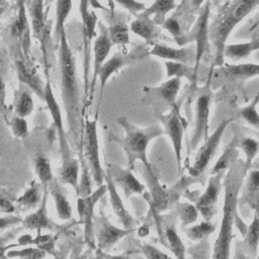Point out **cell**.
<instances>
[{"mask_svg":"<svg viewBox=\"0 0 259 259\" xmlns=\"http://www.w3.org/2000/svg\"><path fill=\"white\" fill-rule=\"evenodd\" d=\"M148 56V51L144 47H139L133 50L130 53L122 54V53H116L109 59H106V61L103 63V65L100 68V71L98 73V80L100 83V94H99V100L102 97V93L104 90V87L108 81V79L115 73H117L121 68L132 64L135 61H138L140 59H143Z\"/></svg>","mask_w":259,"mask_h":259,"instance_id":"30bf717a","label":"cell"},{"mask_svg":"<svg viewBox=\"0 0 259 259\" xmlns=\"http://www.w3.org/2000/svg\"><path fill=\"white\" fill-rule=\"evenodd\" d=\"M48 193H49L48 188H44L41 201H40V204L37 206L36 210L30 212L24 219H22L21 226L24 229L36 231V234H38V233H41L42 230L53 231L56 229V227H58V225L56 226V224L50 219L48 213V207H47Z\"/></svg>","mask_w":259,"mask_h":259,"instance_id":"2e32d148","label":"cell"},{"mask_svg":"<svg viewBox=\"0 0 259 259\" xmlns=\"http://www.w3.org/2000/svg\"><path fill=\"white\" fill-rule=\"evenodd\" d=\"M177 212L183 226L185 227L194 223L198 217V210L196 209L195 205H192L187 202L179 203L177 205Z\"/></svg>","mask_w":259,"mask_h":259,"instance_id":"f6af8a7d","label":"cell"},{"mask_svg":"<svg viewBox=\"0 0 259 259\" xmlns=\"http://www.w3.org/2000/svg\"><path fill=\"white\" fill-rule=\"evenodd\" d=\"M0 212H1V210H0Z\"/></svg>","mask_w":259,"mask_h":259,"instance_id":"94428289","label":"cell"},{"mask_svg":"<svg viewBox=\"0 0 259 259\" xmlns=\"http://www.w3.org/2000/svg\"><path fill=\"white\" fill-rule=\"evenodd\" d=\"M107 192L106 184L97 186V189L92 191L87 196H78L77 212L79 222L84 227V239L87 245L95 248V233H94V208L99 199Z\"/></svg>","mask_w":259,"mask_h":259,"instance_id":"8992f818","label":"cell"},{"mask_svg":"<svg viewBox=\"0 0 259 259\" xmlns=\"http://www.w3.org/2000/svg\"><path fill=\"white\" fill-rule=\"evenodd\" d=\"M104 182L106 184L107 192L109 194V200H110L111 207H112L115 215L118 218L119 222L121 223L123 228H126V229L135 228L134 226H135L136 222H135L134 218L130 214L127 209L125 208L123 201L117 192L116 185L106 170L104 173Z\"/></svg>","mask_w":259,"mask_h":259,"instance_id":"d6986e66","label":"cell"},{"mask_svg":"<svg viewBox=\"0 0 259 259\" xmlns=\"http://www.w3.org/2000/svg\"><path fill=\"white\" fill-rule=\"evenodd\" d=\"M157 118L163 124V131L168 136L173 146V151L177 161L178 169L181 168L182 158V144H183V133L184 126L181 121L179 110L176 105H173L168 113L157 114Z\"/></svg>","mask_w":259,"mask_h":259,"instance_id":"8fae6325","label":"cell"},{"mask_svg":"<svg viewBox=\"0 0 259 259\" xmlns=\"http://www.w3.org/2000/svg\"><path fill=\"white\" fill-rule=\"evenodd\" d=\"M22 222V219L18 215L14 214H7L4 217H0V232L6 230V229H11L14 228L18 225H20Z\"/></svg>","mask_w":259,"mask_h":259,"instance_id":"816d5d0a","label":"cell"},{"mask_svg":"<svg viewBox=\"0 0 259 259\" xmlns=\"http://www.w3.org/2000/svg\"><path fill=\"white\" fill-rule=\"evenodd\" d=\"M259 246V218L254 213V218L246 231L244 240L242 242V248L246 254L251 257L257 255Z\"/></svg>","mask_w":259,"mask_h":259,"instance_id":"1f68e13d","label":"cell"},{"mask_svg":"<svg viewBox=\"0 0 259 259\" xmlns=\"http://www.w3.org/2000/svg\"><path fill=\"white\" fill-rule=\"evenodd\" d=\"M0 210L6 213H12L16 210L15 204L3 193L0 192Z\"/></svg>","mask_w":259,"mask_h":259,"instance_id":"db71d44e","label":"cell"},{"mask_svg":"<svg viewBox=\"0 0 259 259\" xmlns=\"http://www.w3.org/2000/svg\"><path fill=\"white\" fill-rule=\"evenodd\" d=\"M111 176L115 185H118L125 198H130L134 194L143 193L145 190V185L133 174L131 168H122L117 165L110 164L106 170Z\"/></svg>","mask_w":259,"mask_h":259,"instance_id":"9a60e30c","label":"cell"},{"mask_svg":"<svg viewBox=\"0 0 259 259\" xmlns=\"http://www.w3.org/2000/svg\"><path fill=\"white\" fill-rule=\"evenodd\" d=\"M212 93L208 86L203 88L196 99L195 103V118H194V128L190 140L191 151L196 149V147L208 137V118L210 111Z\"/></svg>","mask_w":259,"mask_h":259,"instance_id":"9c48e42d","label":"cell"},{"mask_svg":"<svg viewBox=\"0 0 259 259\" xmlns=\"http://www.w3.org/2000/svg\"><path fill=\"white\" fill-rule=\"evenodd\" d=\"M258 6L259 0H232L222 7L208 30L210 41L215 51L213 62L215 65H223L224 48L235 27Z\"/></svg>","mask_w":259,"mask_h":259,"instance_id":"277c9868","label":"cell"},{"mask_svg":"<svg viewBox=\"0 0 259 259\" xmlns=\"http://www.w3.org/2000/svg\"><path fill=\"white\" fill-rule=\"evenodd\" d=\"M22 230H24V228L21 226L20 228H15V229L10 230L8 233H6L0 237V257H4L3 253L6 252V248L9 245L8 243L10 241H12L16 237V235L18 233H20Z\"/></svg>","mask_w":259,"mask_h":259,"instance_id":"f907efd6","label":"cell"},{"mask_svg":"<svg viewBox=\"0 0 259 259\" xmlns=\"http://www.w3.org/2000/svg\"><path fill=\"white\" fill-rule=\"evenodd\" d=\"M143 170L141 171V174L145 177V180L147 181L153 198V203L155 207L162 211L165 208H167L169 202H170V193L159 183L158 178L152 171V166L150 168L143 165Z\"/></svg>","mask_w":259,"mask_h":259,"instance_id":"44dd1931","label":"cell"},{"mask_svg":"<svg viewBox=\"0 0 259 259\" xmlns=\"http://www.w3.org/2000/svg\"><path fill=\"white\" fill-rule=\"evenodd\" d=\"M223 175L224 171L212 174L208 179L204 192L195 199L194 205L204 221H211L217 213V203L222 188Z\"/></svg>","mask_w":259,"mask_h":259,"instance_id":"7c38bea8","label":"cell"},{"mask_svg":"<svg viewBox=\"0 0 259 259\" xmlns=\"http://www.w3.org/2000/svg\"><path fill=\"white\" fill-rule=\"evenodd\" d=\"M48 190L50 191V193L54 199L55 206H56V212H57V215L59 217V219L62 221H69L73 214L72 206H71L67 196L63 192L59 182L54 179L49 184Z\"/></svg>","mask_w":259,"mask_h":259,"instance_id":"d4e9b609","label":"cell"},{"mask_svg":"<svg viewBox=\"0 0 259 259\" xmlns=\"http://www.w3.org/2000/svg\"><path fill=\"white\" fill-rule=\"evenodd\" d=\"M16 71L18 79L21 83L29 87L39 98L44 99L45 84L41 82L36 71L31 66L23 61L16 62Z\"/></svg>","mask_w":259,"mask_h":259,"instance_id":"7402d4cb","label":"cell"},{"mask_svg":"<svg viewBox=\"0 0 259 259\" xmlns=\"http://www.w3.org/2000/svg\"><path fill=\"white\" fill-rule=\"evenodd\" d=\"M237 146H239L246 156V161L244 162L245 168L248 171L250 166L252 165L253 160L255 159L258 150H259V143L257 140L251 137H244L240 141L237 142Z\"/></svg>","mask_w":259,"mask_h":259,"instance_id":"74e56055","label":"cell"},{"mask_svg":"<svg viewBox=\"0 0 259 259\" xmlns=\"http://www.w3.org/2000/svg\"><path fill=\"white\" fill-rule=\"evenodd\" d=\"M47 254L46 251L37 247H25L20 250H12L6 253L5 257H20V258H42Z\"/></svg>","mask_w":259,"mask_h":259,"instance_id":"bcb514c9","label":"cell"},{"mask_svg":"<svg viewBox=\"0 0 259 259\" xmlns=\"http://www.w3.org/2000/svg\"><path fill=\"white\" fill-rule=\"evenodd\" d=\"M141 250H142V253L147 258H168L169 257L166 253H163L160 249L149 244L143 245Z\"/></svg>","mask_w":259,"mask_h":259,"instance_id":"f5cc1de1","label":"cell"},{"mask_svg":"<svg viewBox=\"0 0 259 259\" xmlns=\"http://www.w3.org/2000/svg\"><path fill=\"white\" fill-rule=\"evenodd\" d=\"M45 1L44 0H32L28 9L30 17V27L33 36L40 42L44 54L46 57L45 41L47 36V25H46V13H45Z\"/></svg>","mask_w":259,"mask_h":259,"instance_id":"ffe728a7","label":"cell"},{"mask_svg":"<svg viewBox=\"0 0 259 259\" xmlns=\"http://www.w3.org/2000/svg\"><path fill=\"white\" fill-rule=\"evenodd\" d=\"M32 110H33V99L31 95L27 91L20 92L15 99V104H14L15 114L20 117H26L32 112Z\"/></svg>","mask_w":259,"mask_h":259,"instance_id":"ab89813d","label":"cell"},{"mask_svg":"<svg viewBox=\"0 0 259 259\" xmlns=\"http://www.w3.org/2000/svg\"><path fill=\"white\" fill-rule=\"evenodd\" d=\"M237 146V141L234 140L229 147L225 150L224 154L220 157V159L218 160V162L215 163V165L213 166L212 170H211V174L221 172V171H225L228 167L231 166V164H233L234 162L232 161H236L235 157H236V151H235V147Z\"/></svg>","mask_w":259,"mask_h":259,"instance_id":"7bdbcfd3","label":"cell"},{"mask_svg":"<svg viewBox=\"0 0 259 259\" xmlns=\"http://www.w3.org/2000/svg\"><path fill=\"white\" fill-rule=\"evenodd\" d=\"M34 171L44 188H48L49 184L55 179L50 159L45 155H39L35 158Z\"/></svg>","mask_w":259,"mask_h":259,"instance_id":"d590c367","label":"cell"},{"mask_svg":"<svg viewBox=\"0 0 259 259\" xmlns=\"http://www.w3.org/2000/svg\"><path fill=\"white\" fill-rule=\"evenodd\" d=\"M165 237L168 243L170 250L173 252L175 257L177 258H184L185 257V247L182 243L181 238L177 234L176 230L169 227L166 229Z\"/></svg>","mask_w":259,"mask_h":259,"instance_id":"b9f144b4","label":"cell"},{"mask_svg":"<svg viewBox=\"0 0 259 259\" xmlns=\"http://www.w3.org/2000/svg\"><path fill=\"white\" fill-rule=\"evenodd\" d=\"M204 0H191V5L194 8H199L203 4Z\"/></svg>","mask_w":259,"mask_h":259,"instance_id":"6f0895ef","label":"cell"},{"mask_svg":"<svg viewBox=\"0 0 259 259\" xmlns=\"http://www.w3.org/2000/svg\"><path fill=\"white\" fill-rule=\"evenodd\" d=\"M215 226L210 223V221H203L198 225L186 228L184 230L187 237L194 241H200L208 237L211 233H213Z\"/></svg>","mask_w":259,"mask_h":259,"instance_id":"f35d334b","label":"cell"},{"mask_svg":"<svg viewBox=\"0 0 259 259\" xmlns=\"http://www.w3.org/2000/svg\"><path fill=\"white\" fill-rule=\"evenodd\" d=\"M72 0H57L56 2V24L54 35L59 41L61 34L65 31V22L72 10Z\"/></svg>","mask_w":259,"mask_h":259,"instance_id":"e575fe53","label":"cell"},{"mask_svg":"<svg viewBox=\"0 0 259 259\" xmlns=\"http://www.w3.org/2000/svg\"><path fill=\"white\" fill-rule=\"evenodd\" d=\"M110 2H116L123 8H125L131 13L137 15L140 12L144 11L146 9V6L143 2L138 0H109Z\"/></svg>","mask_w":259,"mask_h":259,"instance_id":"c3c4849f","label":"cell"},{"mask_svg":"<svg viewBox=\"0 0 259 259\" xmlns=\"http://www.w3.org/2000/svg\"><path fill=\"white\" fill-rule=\"evenodd\" d=\"M89 3H90V0H80L79 10H80V14H81V19L82 20H84L89 15V13H90Z\"/></svg>","mask_w":259,"mask_h":259,"instance_id":"9f6ffc18","label":"cell"},{"mask_svg":"<svg viewBox=\"0 0 259 259\" xmlns=\"http://www.w3.org/2000/svg\"><path fill=\"white\" fill-rule=\"evenodd\" d=\"M6 5H7V3H6V1H5V0H0V16L2 15L3 11L5 10Z\"/></svg>","mask_w":259,"mask_h":259,"instance_id":"680465c9","label":"cell"},{"mask_svg":"<svg viewBox=\"0 0 259 259\" xmlns=\"http://www.w3.org/2000/svg\"><path fill=\"white\" fill-rule=\"evenodd\" d=\"M162 26L175 38H179L181 36V27L179 22L174 17L165 18L162 22Z\"/></svg>","mask_w":259,"mask_h":259,"instance_id":"681fc988","label":"cell"},{"mask_svg":"<svg viewBox=\"0 0 259 259\" xmlns=\"http://www.w3.org/2000/svg\"><path fill=\"white\" fill-rule=\"evenodd\" d=\"M259 102V95H256L255 98L246 106L240 108V116L250 125L259 128V113L257 111V104Z\"/></svg>","mask_w":259,"mask_h":259,"instance_id":"60d3db41","label":"cell"},{"mask_svg":"<svg viewBox=\"0 0 259 259\" xmlns=\"http://www.w3.org/2000/svg\"><path fill=\"white\" fill-rule=\"evenodd\" d=\"M84 158L87 161L91 177L95 184L100 186L104 182V173L101 166L100 155H99V142L97 133V119L90 120L86 118L84 121Z\"/></svg>","mask_w":259,"mask_h":259,"instance_id":"5b68a950","label":"cell"},{"mask_svg":"<svg viewBox=\"0 0 259 259\" xmlns=\"http://www.w3.org/2000/svg\"><path fill=\"white\" fill-rule=\"evenodd\" d=\"M44 1H45V4H46V3H52L55 0H44Z\"/></svg>","mask_w":259,"mask_h":259,"instance_id":"91938a15","label":"cell"},{"mask_svg":"<svg viewBox=\"0 0 259 259\" xmlns=\"http://www.w3.org/2000/svg\"><path fill=\"white\" fill-rule=\"evenodd\" d=\"M131 31L145 39L148 44H152L156 36L155 21L144 11L137 14L136 19L131 23Z\"/></svg>","mask_w":259,"mask_h":259,"instance_id":"4316f807","label":"cell"},{"mask_svg":"<svg viewBox=\"0 0 259 259\" xmlns=\"http://www.w3.org/2000/svg\"><path fill=\"white\" fill-rule=\"evenodd\" d=\"M44 100L47 103L50 114H51L52 119L54 121V125L57 130L62 162L67 161V160H69L73 157V153H72V149H71V146H70V143H69V139L67 137V133L65 131L62 111H61L59 103L56 100V97H55V94L53 92V88H52L49 77L47 78V82L45 84Z\"/></svg>","mask_w":259,"mask_h":259,"instance_id":"ba28073f","label":"cell"},{"mask_svg":"<svg viewBox=\"0 0 259 259\" xmlns=\"http://www.w3.org/2000/svg\"><path fill=\"white\" fill-rule=\"evenodd\" d=\"M247 173L244 162L235 161L230 166L224 180L225 196L223 205V218L220 231L212 249V257L227 259L230 257L231 242L233 238V225L239 203V191Z\"/></svg>","mask_w":259,"mask_h":259,"instance_id":"7a4b0ae2","label":"cell"},{"mask_svg":"<svg viewBox=\"0 0 259 259\" xmlns=\"http://www.w3.org/2000/svg\"><path fill=\"white\" fill-rule=\"evenodd\" d=\"M148 56L192 65L193 63L195 64L196 50L190 48H172L162 44H154L152 49L148 51Z\"/></svg>","mask_w":259,"mask_h":259,"instance_id":"e0dca14e","label":"cell"},{"mask_svg":"<svg viewBox=\"0 0 259 259\" xmlns=\"http://www.w3.org/2000/svg\"><path fill=\"white\" fill-rule=\"evenodd\" d=\"M208 15H209V2L206 3L204 9L201 13V17L198 21V28L196 33V60H195V69H198V63L205 51V46H207V36H208Z\"/></svg>","mask_w":259,"mask_h":259,"instance_id":"f546056e","label":"cell"},{"mask_svg":"<svg viewBox=\"0 0 259 259\" xmlns=\"http://www.w3.org/2000/svg\"><path fill=\"white\" fill-rule=\"evenodd\" d=\"M6 109V87L2 77L0 76V113H5Z\"/></svg>","mask_w":259,"mask_h":259,"instance_id":"11a10c76","label":"cell"},{"mask_svg":"<svg viewBox=\"0 0 259 259\" xmlns=\"http://www.w3.org/2000/svg\"><path fill=\"white\" fill-rule=\"evenodd\" d=\"M233 120L234 118L224 119L223 121H221L218 127L213 131V133L210 136H208L205 140H203V144L199 148L193 164L188 169V172L191 176L193 177L199 176L207 167V165L209 164L210 160L213 157V154L218 149V146L225 134L226 128Z\"/></svg>","mask_w":259,"mask_h":259,"instance_id":"52a82bcc","label":"cell"},{"mask_svg":"<svg viewBox=\"0 0 259 259\" xmlns=\"http://www.w3.org/2000/svg\"><path fill=\"white\" fill-rule=\"evenodd\" d=\"M44 192V187L40 183L33 181L28 188L16 199L15 207L16 209H21L22 211L30 210L36 208L41 201Z\"/></svg>","mask_w":259,"mask_h":259,"instance_id":"484cf974","label":"cell"},{"mask_svg":"<svg viewBox=\"0 0 259 259\" xmlns=\"http://www.w3.org/2000/svg\"><path fill=\"white\" fill-rule=\"evenodd\" d=\"M98 27L100 32L95 37V40L93 42V72H92V78L90 81L89 92H88V97L90 101L93 98L96 81L98 79V73L100 71V68L103 65V63L106 61L110 53V50L113 46L109 39L107 27H105L104 24L101 22L98 24Z\"/></svg>","mask_w":259,"mask_h":259,"instance_id":"4fadbf2b","label":"cell"},{"mask_svg":"<svg viewBox=\"0 0 259 259\" xmlns=\"http://www.w3.org/2000/svg\"><path fill=\"white\" fill-rule=\"evenodd\" d=\"M220 73L225 79L229 81L236 80H248L253 77L259 76V64L254 63H244L238 65L225 64L224 67L220 69Z\"/></svg>","mask_w":259,"mask_h":259,"instance_id":"603a6c76","label":"cell"},{"mask_svg":"<svg viewBox=\"0 0 259 259\" xmlns=\"http://www.w3.org/2000/svg\"><path fill=\"white\" fill-rule=\"evenodd\" d=\"M181 86V79L179 77H170L167 81L157 87L148 88L150 94L158 97L173 106L176 105V97Z\"/></svg>","mask_w":259,"mask_h":259,"instance_id":"cb8c5ba5","label":"cell"},{"mask_svg":"<svg viewBox=\"0 0 259 259\" xmlns=\"http://www.w3.org/2000/svg\"><path fill=\"white\" fill-rule=\"evenodd\" d=\"M134 231L135 228H118L112 225L106 218H99L97 222V233L95 235V245L98 250H108Z\"/></svg>","mask_w":259,"mask_h":259,"instance_id":"5bb4252c","label":"cell"},{"mask_svg":"<svg viewBox=\"0 0 259 259\" xmlns=\"http://www.w3.org/2000/svg\"><path fill=\"white\" fill-rule=\"evenodd\" d=\"M79 161L72 157L67 161H63L59 170V179L63 184H68L72 186L75 190L79 183Z\"/></svg>","mask_w":259,"mask_h":259,"instance_id":"4dcf8cb0","label":"cell"},{"mask_svg":"<svg viewBox=\"0 0 259 259\" xmlns=\"http://www.w3.org/2000/svg\"><path fill=\"white\" fill-rule=\"evenodd\" d=\"M81 180H79L78 187L75 190L78 196H87L92 192V184L89 175V167L85 163V158H81Z\"/></svg>","mask_w":259,"mask_h":259,"instance_id":"ee69618b","label":"cell"},{"mask_svg":"<svg viewBox=\"0 0 259 259\" xmlns=\"http://www.w3.org/2000/svg\"><path fill=\"white\" fill-rule=\"evenodd\" d=\"M116 121L122 127L124 134L122 137L110 135V140L122 149L127 160L128 168L133 170L137 161L150 168L151 163L147 155L148 146L151 141L163 135V128L157 124L140 127L131 123L125 116H118Z\"/></svg>","mask_w":259,"mask_h":259,"instance_id":"3957f363","label":"cell"},{"mask_svg":"<svg viewBox=\"0 0 259 259\" xmlns=\"http://www.w3.org/2000/svg\"><path fill=\"white\" fill-rule=\"evenodd\" d=\"M256 51H259V38L251 39L246 42L226 44L224 48V57L234 61H239L248 58Z\"/></svg>","mask_w":259,"mask_h":259,"instance_id":"f1b7e54d","label":"cell"},{"mask_svg":"<svg viewBox=\"0 0 259 259\" xmlns=\"http://www.w3.org/2000/svg\"><path fill=\"white\" fill-rule=\"evenodd\" d=\"M165 68L168 78L183 77L188 79L190 82H195L197 80V69H195V67L192 65L174 61H166Z\"/></svg>","mask_w":259,"mask_h":259,"instance_id":"d6a6232c","label":"cell"},{"mask_svg":"<svg viewBox=\"0 0 259 259\" xmlns=\"http://www.w3.org/2000/svg\"><path fill=\"white\" fill-rule=\"evenodd\" d=\"M130 27L121 22L117 21L109 25L107 27V32L110 41L112 45H118V46H125L131 42L130 38Z\"/></svg>","mask_w":259,"mask_h":259,"instance_id":"8d00e7d4","label":"cell"},{"mask_svg":"<svg viewBox=\"0 0 259 259\" xmlns=\"http://www.w3.org/2000/svg\"><path fill=\"white\" fill-rule=\"evenodd\" d=\"M56 240L57 238L53 235L50 234H36V236L34 238H32L30 235L26 234V235H22L21 237L18 238V244H12V245H8L6 248V251L9 250L10 248H14L20 245H35V247L46 251L47 253H51V254H55L56 252Z\"/></svg>","mask_w":259,"mask_h":259,"instance_id":"83f0119b","label":"cell"},{"mask_svg":"<svg viewBox=\"0 0 259 259\" xmlns=\"http://www.w3.org/2000/svg\"><path fill=\"white\" fill-rule=\"evenodd\" d=\"M176 7L175 0H155L149 7H146L144 12L149 16L154 15L155 23H162L165 20L166 14Z\"/></svg>","mask_w":259,"mask_h":259,"instance_id":"836d02e7","label":"cell"},{"mask_svg":"<svg viewBox=\"0 0 259 259\" xmlns=\"http://www.w3.org/2000/svg\"><path fill=\"white\" fill-rule=\"evenodd\" d=\"M11 131L15 137L19 139L25 138L28 135V125L25 117H20L16 115L11 121Z\"/></svg>","mask_w":259,"mask_h":259,"instance_id":"7dc6e473","label":"cell"},{"mask_svg":"<svg viewBox=\"0 0 259 259\" xmlns=\"http://www.w3.org/2000/svg\"><path fill=\"white\" fill-rule=\"evenodd\" d=\"M59 64L61 75V94L68 123V134L75 142L78 141L82 126L80 90L77 77L76 60L69 46L66 31L59 39Z\"/></svg>","mask_w":259,"mask_h":259,"instance_id":"6da1fadb","label":"cell"},{"mask_svg":"<svg viewBox=\"0 0 259 259\" xmlns=\"http://www.w3.org/2000/svg\"><path fill=\"white\" fill-rule=\"evenodd\" d=\"M31 27L30 22L27 17L25 5L22 0L18 3V10H17V16L12 24L11 32L12 34L19 39L22 52L24 54V57L28 61L29 51H30V45H31Z\"/></svg>","mask_w":259,"mask_h":259,"instance_id":"ac0fdd59","label":"cell"}]
</instances>
